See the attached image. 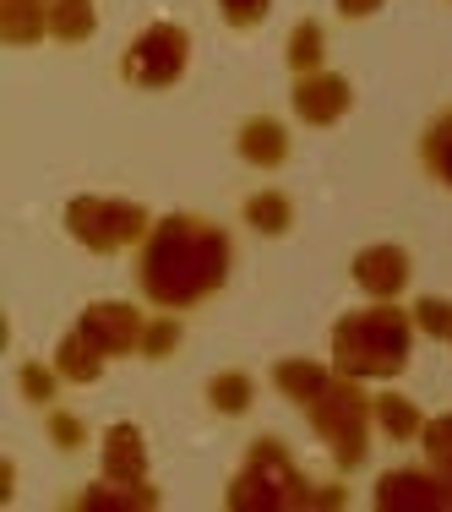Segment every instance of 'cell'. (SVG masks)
<instances>
[{"label":"cell","instance_id":"cell-1","mask_svg":"<svg viewBox=\"0 0 452 512\" xmlns=\"http://www.w3.org/2000/svg\"><path fill=\"white\" fill-rule=\"evenodd\" d=\"M235 273V240L218 218L202 213H169L153 218L148 240L131 256V284L153 311L191 316L218 295Z\"/></svg>","mask_w":452,"mask_h":512},{"label":"cell","instance_id":"cell-2","mask_svg":"<svg viewBox=\"0 0 452 512\" xmlns=\"http://www.w3.org/2000/svg\"><path fill=\"white\" fill-rule=\"evenodd\" d=\"M224 507L235 512H289V507H344V491L338 485H311L295 469L289 447L278 436H256L246 447V463L229 480Z\"/></svg>","mask_w":452,"mask_h":512},{"label":"cell","instance_id":"cell-3","mask_svg":"<svg viewBox=\"0 0 452 512\" xmlns=\"http://www.w3.org/2000/svg\"><path fill=\"white\" fill-rule=\"evenodd\" d=\"M414 311H398L393 300H376L371 311H349L333 327V365L360 382H393L414 349Z\"/></svg>","mask_w":452,"mask_h":512},{"label":"cell","instance_id":"cell-4","mask_svg":"<svg viewBox=\"0 0 452 512\" xmlns=\"http://www.w3.org/2000/svg\"><path fill=\"white\" fill-rule=\"evenodd\" d=\"M305 420H311V431L327 442V453H333L338 469H360L365 458H371V431H376V398L365 393L360 376H344L333 365V382L322 387V393L305 404Z\"/></svg>","mask_w":452,"mask_h":512},{"label":"cell","instance_id":"cell-5","mask_svg":"<svg viewBox=\"0 0 452 512\" xmlns=\"http://www.w3.org/2000/svg\"><path fill=\"white\" fill-rule=\"evenodd\" d=\"M66 229L82 251H99V256H115L126 246H142L153 229L148 207L142 202H120V197H71L66 207Z\"/></svg>","mask_w":452,"mask_h":512},{"label":"cell","instance_id":"cell-6","mask_svg":"<svg viewBox=\"0 0 452 512\" xmlns=\"http://www.w3.org/2000/svg\"><path fill=\"white\" fill-rule=\"evenodd\" d=\"M191 66V33L175 28V22H148L137 39L126 44L120 55V77L126 88H142V93H164L186 77Z\"/></svg>","mask_w":452,"mask_h":512},{"label":"cell","instance_id":"cell-7","mask_svg":"<svg viewBox=\"0 0 452 512\" xmlns=\"http://www.w3.org/2000/svg\"><path fill=\"white\" fill-rule=\"evenodd\" d=\"M77 333H82V338H93V344H99L109 360H120V355H142V333H148V316H142L137 306H126V300H93V306L77 316Z\"/></svg>","mask_w":452,"mask_h":512},{"label":"cell","instance_id":"cell-8","mask_svg":"<svg viewBox=\"0 0 452 512\" xmlns=\"http://www.w3.org/2000/svg\"><path fill=\"white\" fill-rule=\"evenodd\" d=\"M376 507L382 512H447V480L436 469H387L376 480Z\"/></svg>","mask_w":452,"mask_h":512},{"label":"cell","instance_id":"cell-9","mask_svg":"<svg viewBox=\"0 0 452 512\" xmlns=\"http://www.w3.org/2000/svg\"><path fill=\"white\" fill-rule=\"evenodd\" d=\"M289 109H295V120H305V126H338L354 109V88H349V77H338V71L322 66V71H311V77H295Z\"/></svg>","mask_w":452,"mask_h":512},{"label":"cell","instance_id":"cell-10","mask_svg":"<svg viewBox=\"0 0 452 512\" xmlns=\"http://www.w3.org/2000/svg\"><path fill=\"white\" fill-rule=\"evenodd\" d=\"M349 278L365 289L371 300H398L414 278V262L403 246H365L360 256L349 262Z\"/></svg>","mask_w":452,"mask_h":512},{"label":"cell","instance_id":"cell-11","mask_svg":"<svg viewBox=\"0 0 452 512\" xmlns=\"http://www.w3.org/2000/svg\"><path fill=\"white\" fill-rule=\"evenodd\" d=\"M104 480L120 485H148V442L131 420H115L104 431Z\"/></svg>","mask_w":452,"mask_h":512},{"label":"cell","instance_id":"cell-12","mask_svg":"<svg viewBox=\"0 0 452 512\" xmlns=\"http://www.w3.org/2000/svg\"><path fill=\"white\" fill-rule=\"evenodd\" d=\"M235 153L246 158L251 169H278L289 158V131H284V120H273V115H251V120H240V131H235Z\"/></svg>","mask_w":452,"mask_h":512},{"label":"cell","instance_id":"cell-13","mask_svg":"<svg viewBox=\"0 0 452 512\" xmlns=\"http://www.w3.org/2000/svg\"><path fill=\"white\" fill-rule=\"evenodd\" d=\"M0 39L11 50H33L50 39V0H0Z\"/></svg>","mask_w":452,"mask_h":512},{"label":"cell","instance_id":"cell-14","mask_svg":"<svg viewBox=\"0 0 452 512\" xmlns=\"http://www.w3.org/2000/svg\"><path fill=\"white\" fill-rule=\"evenodd\" d=\"M71 507H109V512H148L158 507V491L153 485H120V480H93L88 491L71 496Z\"/></svg>","mask_w":452,"mask_h":512},{"label":"cell","instance_id":"cell-15","mask_svg":"<svg viewBox=\"0 0 452 512\" xmlns=\"http://www.w3.org/2000/svg\"><path fill=\"white\" fill-rule=\"evenodd\" d=\"M104 360H109V355L93 344V338H82L77 327H71V333L55 344V371L66 376V382H77V387L99 382V376H104Z\"/></svg>","mask_w":452,"mask_h":512},{"label":"cell","instance_id":"cell-16","mask_svg":"<svg viewBox=\"0 0 452 512\" xmlns=\"http://www.w3.org/2000/svg\"><path fill=\"white\" fill-rule=\"evenodd\" d=\"M327 382H333V371H327V365H316V360H278L273 365V387L289 398V404H300V409L311 404Z\"/></svg>","mask_w":452,"mask_h":512},{"label":"cell","instance_id":"cell-17","mask_svg":"<svg viewBox=\"0 0 452 512\" xmlns=\"http://www.w3.org/2000/svg\"><path fill=\"white\" fill-rule=\"evenodd\" d=\"M376 431H382L387 442H420L425 414H420V404H409L403 393H376Z\"/></svg>","mask_w":452,"mask_h":512},{"label":"cell","instance_id":"cell-18","mask_svg":"<svg viewBox=\"0 0 452 512\" xmlns=\"http://www.w3.org/2000/svg\"><path fill=\"white\" fill-rule=\"evenodd\" d=\"M420 164L436 186L452 191V109H442V115L420 131Z\"/></svg>","mask_w":452,"mask_h":512},{"label":"cell","instance_id":"cell-19","mask_svg":"<svg viewBox=\"0 0 452 512\" xmlns=\"http://www.w3.org/2000/svg\"><path fill=\"white\" fill-rule=\"evenodd\" d=\"M99 28V6L93 0H50V39L55 44H88Z\"/></svg>","mask_w":452,"mask_h":512},{"label":"cell","instance_id":"cell-20","mask_svg":"<svg viewBox=\"0 0 452 512\" xmlns=\"http://www.w3.org/2000/svg\"><path fill=\"white\" fill-rule=\"evenodd\" d=\"M322 55H327V28L316 17L295 22V33H289V44H284L289 71H295V77H311V71H322Z\"/></svg>","mask_w":452,"mask_h":512},{"label":"cell","instance_id":"cell-21","mask_svg":"<svg viewBox=\"0 0 452 512\" xmlns=\"http://www.w3.org/2000/svg\"><path fill=\"white\" fill-rule=\"evenodd\" d=\"M246 224L256 235H289L295 229V202L284 191H256V197H246Z\"/></svg>","mask_w":452,"mask_h":512},{"label":"cell","instance_id":"cell-22","mask_svg":"<svg viewBox=\"0 0 452 512\" xmlns=\"http://www.w3.org/2000/svg\"><path fill=\"white\" fill-rule=\"evenodd\" d=\"M207 404L218 414H246L256 404V382L246 371H218L213 382H207Z\"/></svg>","mask_w":452,"mask_h":512},{"label":"cell","instance_id":"cell-23","mask_svg":"<svg viewBox=\"0 0 452 512\" xmlns=\"http://www.w3.org/2000/svg\"><path fill=\"white\" fill-rule=\"evenodd\" d=\"M180 338H186L180 316H169V311L148 316V333H142V360H169L180 349Z\"/></svg>","mask_w":452,"mask_h":512},{"label":"cell","instance_id":"cell-24","mask_svg":"<svg viewBox=\"0 0 452 512\" xmlns=\"http://www.w3.org/2000/svg\"><path fill=\"white\" fill-rule=\"evenodd\" d=\"M66 382V376L55 371V365H44V360H28L17 371V387H22V398H28V404H39V409H50L55 404V387Z\"/></svg>","mask_w":452,"mask_h":512},{"label":"cell","instance_id":"cell-25","mask_svg":"<svg viewBox=\"0 0 452 512\" xmlns=\"http://www.w3.org/2000/svg\"><path fill=\"white\" fill-rule=\"evenodd\" d=\"M44 431H50V442L60 447V453H82L88 447V425L77 420V414H66V409H44Z\"/></svg>","mask_w":452,"mask_h":512},{"label":"cell","instance_id":"cell-26","mask_svg":"<svg viewBox=\"0 0 452 512\" xmlns=\"http://www.w3.org/2000/svg\"><path fill=\"white\" fill-rule=\"evenodd\" d=\"M420 447H425V463H431V469H452V414H436V420H425Z\"/></svg>","mask_w":452,"mask_h":512},{"label":"cell","instance_id":"cell-27","mask_svg":"<svg viewBox=\"0 0 452 512\" xmlns=\"http://www.w3.org/2000/svg\"><path fill=\"white\" fill-rule=\"evenodd\" d=\"M409 311H414V327H420L425 338H442V344L452 338V306H447V300H436V295H420Z\"/></svg>","mask_w":452,"mask_h":512},{"label":"cell","instance_id":"cell-28","mask_svg":"<svg viewBox=\"0 0 452 512\" xmlns=\"http://www.w3.org/2000/svg\"><path fill=\"white\" fill-rule=\"evenodd\" d=\"M267 11H273V0H218V17H224L229 28H240V33H251Z\"/></svg>","mask_w":452,"mask_h":512},{"label":"cell","instance_id":"cell-29","mask_svg":"<svg viewBox=\"0 0 452 512\" xmlns=\"http://www.w3.org/2000/svg\"><path fill=\"white\" fill-rule=\"evenodd\" d=\"M338 11H344L349 22H360V17H376V11H382V0H338Z\"/></svg>","mask_w":452,"mask_h":512},{"label":"cell","instance_id":"cell-30","mask_svg":"<svg viewBox=\"0 0 452 512\" xmlns=\"http://www.w3.org/2000/svg\"><path fill=\"white\" fill-rule=\"evenodd\" d=\"M436 474H442V480H447V496H452V469H436Z\"/></svg>","mask_w":452,"mask_h":512},{"label":"cell","instance_id":"cell-31","mask_svg":"<svg viewBox=\"0 0 452 512\" xmlns=\"http://www.w3.org/2000/svg\"><path fill=\"white\" fill-rule=\"evenodd\" d=\"M447 344H452V338H447Z\"/></svg>","mask_w":452,"mask_h":512}]
</instances>
